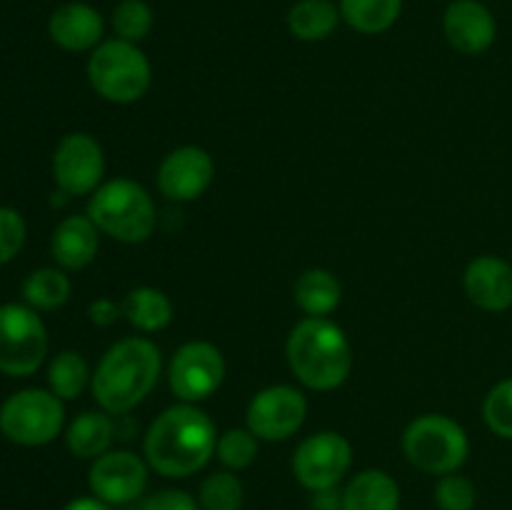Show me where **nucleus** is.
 Instances as JSON below:
<instances>
[{"instance_id":"nucleus-9","label":"nucleus","mask_w":512,"mask_h":510,"mask_svg":"<svg viewBox=\"0 0 512 510\" xmlns=\"http://www.w3.org/2000/svg\"><path fill=\"white\" fill-rule=\"evenodd\" d=\"M228 365L218 345L208 340H188L168 363V383L180 403H203L223 385Z\"/></svg>"},{"instance_id":"nucleus-19","label":"nucleus","mask_w":512,"mask_h":510,"mask_svg":"<svg viewBox=\"0 0 512 510\" xmlns=\"http://www.w3.org/2000/svg\"><path fill=\"white\" fill-rule=\"evenodd\" d=\"M343 510H400V485L378 468L360 470L343 488Z\"/></svg>"},{"instance_id":"nucleus-34","label":"nucleus","mask_w":512,"mask_h":510,"mask_svg":"<svg viewBox=\"0 0 512 510\" xmlns=\"http://www.w3.org/2000/svg\"><path fill=\"white\" fill-rule=\"evenodd\" d=\"M123 318V305L115 303L113 298H98L88 305V320L98 328H110Z\"/></svg>"},{"instance_id":"nucleus-2","label":"nucleus","mask_w":512,"mask_h":510,"mask_svg":"<svg viewBox=\"0 0 512 510\" xmlns=\"http://www.w3.org/2000/svg\"><path fill=\"white\" fill-rule=\"evenodd\" d=\"M163 370V355L150 338L133 335L110 345L98 360L90 393L100 410L125 415L155 390Z\"/></svg>"},{"instance_id":"nucleus-28","label":"nucleus","mask_w":512,"mask_h":510,"mask_svg":"<svg viewBox=\"0 0 512 510\" xmlns=\"http://www.w3.org/2000/svg\"><path fill=\"white\" fill-rule=\"evenodd\" d=\"M260 453V438L253 430L245 428H228L225 433L218 435V445H215V458L220 460L225 470H240L250 468L258 460Z\"/></svg>"},{"instance_id":"nucleus-15","label":"nucleus","mask_w":512,"mask_h":510,"mask_svg":"<svg viewBox=\"0 0 512 510\" xmlns=\"http://www.w3.org/2000/svg\"><path fill=\"white\" fill-rule=\"evenodd\" d=\"M443 33L450 48L463 55H480L493 48L498 23L480 0H453L443 15Z\"/></svg>"},{"instance_id":"nucleus-12","label":"nucleus","mask_w":512,"mask_h":510,"mask_svg":"<svg viewBox=\"0 0 512 510\" xmlns=\"http://www.w3.org/2000/svg\"><path fill=\"white\" fill-rule=\"evenodd\" d=\"M53 178L58 190L70 198L93 195L105 178V153L90 133H68L53 153Z\"/></svg>"},{"instance_id":"nucleus-31","label":"nucleus","mask_w":512,"mask_h":510,"mask_svg":"<svg viewBox=\"0 0 512 510\" xmlns=\"http://www.w3.org/2000/svg\"><path fill=\"white\" fill-rule=\"evenodd\" d=\"M435 505L438 510H475L478 505V490L468 475L448 473L440 475L435 485Z\"/></svg>"},{"instance_id":"nucleus-27","label":"nucleus","mask_w":512,"mask_h":510,"mask_svg":"<svg viewBox=\"0 0 512 510\" xmlns=\"http://www.w3.org/2000/svg\"><path fill=\"white\" fill-rule=\"evenodd\" d=\"M200 510H240L245 503V488L233 470H215L200 483Z\"/></svg>"},{"instance_id":"nucleus-14","label":"nucleus","mask_w":512,"mask_h":510,"mask_svg":"<svg viewBox=\"0 0 512 510\" xmlns=\"http://www.w3.org/2000/svg\"><path fill=\"white\" fill-rule=\"evenodd\" d=\"M213 178V155L200 145H180L160 160L155 183L163 198L173 203H190L205 195V190L213 185Z\"/></svg>"},{"instance_id":"nucleus-1","label":"nucleus","mask_w":512,"mask_h":510,"mask_svg":"<svg viewBox=\"0 0 512 510\" xmlns=\"http://www.w3.org/2000/svg\"><path fill=\"white\" fill-rule=\"evenodd\" d=\"M218 428L195 403H175L150 423L143 455L150 470L163 478H190L215 458Z\"/></svg>"},{"instance_id":"nucleus-10","label":"nucleus","mask_w":512,"mask_h":510,"mask_svg":"<svg viewBox=\"0 0 512 510\" xmlns=\"http://www.w3.org/2000/svg\"><path fill=\"white\" fill-rule=\"evenodd\" d=\"M353 465V445L343 433L320 430L298 443L293 453V475L305 490L338 488Z\"/></svg>"},{"instance_id":"nucleus-22","label":"nucleus","mask_w":512,"mask_h":510,"mask_svg":"<svg viewBox=\"0 0 512 510\" xmlns=\"http://www.w3.org/2000/svg\"><path fill=\"white\" fill-rule=\"evenodd\" d=\"M343 300V285L328 268H310L295 280V303L305 318H328Z\"/></svg>"},{"instance_id":"nucleus-24","label":"nucleus","mask_w":512,"mask_h":510,"mask_svg":"<svg viewBox=\"0 0 512 510\" xmlns=\"http://www.w3.org/2000/svg\"><path fill=\"white\" fill-rule=\"evenodd\" d=\"M340 15L363 35H380L398 23L403 0H340Z\"/></svg>"},{"instance_id":"nucleus-5","label":"nucleus","mask_w":512,"mask_h":510,"mask_svg":"<svg viewBox=\"0 0 512 510\" xmlns=\"http://www.w3.org/2000/svg\"><path fill=\"white\" fill-rule=\"evenodd\" d=\"M88 83L103 100L115 105L138 103L153 83L150 60L138 43L103 40L88 58Z\"/></svg>"},{"instance_id":"nucleus-25","label":"nucleus","mask_w":512,"mask_h":510,"mask_svg":"<svg viewBox=\"0 0 512 510\" xmlns=\"http://www.w3.org/2000/svg\"><path fill=\"white\" fill-rule=\"evenodd\" d=\"M68 270L38 268L23 280V303L33 310H58L70 300Z\"/></svg>"},{"instance_id":"nucleus-35","label":"nucleus","mask_w":512,"mask_h":510,"mask_svg":"<svg viewBox=\"0 0 512 510\" xmlns=\"http://www.w3.org/2000/svg\"><path fill=\"white\" fill-rule=\"evenodd\" d=\"M63 510H115L113 505L103 503L95 495H83V498H73L70 503L63 505Z\"/></svg>"},{"instance_id":"nucleus-29","label":"nucleus","mask_w":512,"mask_h":510,"mask_svg":"<svg viewBox=\"0 0 512 510\" xmlns=\"http://www.w3.org/2000/svg\"><path fill=\"white\" fill-rule=\"evenodd\" d=\"M115 35L128 43H140L150 35L155 25V13L145 0H120L110 18Z\"/></svg>"},{"instance_id":"nucleus-23","label":"nucleus","mask_w":512,"mask_h":510,"mask_svg":"<svg viewBox=\"0 0 512 510\" xmlns=\"http://www.w3.org/2000/svg\"><path fill=\"white\" fill-rule=\"evenodd\" d=\"M343 20L333 0H298L288 10V30L303 43H320L330 38Z\"/></svg>"},{"instance_id":"nucleus-8","label":"nucleus","mask_w":512,"mask_h":510,"mask_svg":"<svg viewBox=\"0 0 512 510\" xmlns=\"http://www.w3.org/2000/svg\"><path fill=\"white\" fill-rule=\"evenodd\" d=\"M48 355V328L25 303L0 305V373L28 378Z\"/></svg>"},{"instance_id":"nucleus-20","label":"nucleus","mask_w":512,"mask_h":510,"mask_svg":"<svg viewBox=\"0 0 512 510\" xmlns=\"http://www.w3.org/2000/svg\"><path fill=\"white\" fill-rule=\"evenodd\" d=\"M113 438V415L105 413V410H85L65 430V445L80 460H95L108 453Z\"/></svg>"},{"instance_id":"nucleus-4","label":"nucleus","mask_w":512,"mask_h":510,"mask_svg":"<svg viewBox=\"0 0 512 510\" xmlns=\"http://www.w3.org/2000/svg\"><path fill=\"white\" fill-rule=\"evenodd\" d=\"M85 215L108 238L138 245L153 238L158 228V205L153 195L130 178H113L100 185L88 200Z\"/></svg>"},{"instance_id":"nucleus-3","label":"nucleus","mask_w":512,"mask_h":510,"mask_svg":"<svg viewBox=\"0 0 512 510\" xmlns=\"http://www.w3.org/2000/svg\"><path fill=\"white\" fill-rule=\"evenodd\" d=\"M285 358L300 385L318 393L338 390L353 373V345L330 318H303L293 325Z\"/></svg>"},{"instance_id":"nucleus-7","label":"nucleus","mask_w":512,"mask_h":510,"mask_svg":"<svg viewBox=\"0 0 512 510\" xmlns=\"http://www.w3.org/2000/svg\"><path fill=\"white\" fill-rule=\"evenodd\" d=\"M65 400L53 390L25 388L0 403V433L23 448L48 445L65 428Z\"/></svg>"},{"instance_id":"nucleus-33","label":"nucleus","mask_w":512,"mask_h":510,"mask_svg":"<svg viewBox=\"0 0 512 510\" xmlns=\"http://www.w3.org/2000/svg\"><path fill=\"white\" fill-rule=\"evenodd\" d=\"M140 510H200V503L188 490L165 488L145 498Z\"/></svg>"},{"instance_id":"nucleus-6","label":"nucleus","mask_w":512,"mask_h":510,"mask_svg":"<svg viewBox=\"0 0 512 510\" xmlns=\"http://www.w3.org/2000/svg\"><path fill=\"white\" fill-rule=\"evenodd\" d=\"M403 453L413 468L428 475L458 473L470 455V438L450 415L425 413L405 428Z\"/></svg>"},{"instance_id":"nucleus-32","label":"nucleus","mask_w":512,"mask_h":510,"mask_svg":"<svg viewBox=\"0 0 512 510\" xmlns=\"http://www.w3.org/2000/svg\"><path fill=\"white\" fill-rule=\"evenodd\" d=\"M25 238H28V225H25L23 215L15 208L0 205V265L18 258Z\"/></svg>"},{"instance_id":"nucleus-13","label":"nucleus","mask_w":512,"mask_h":510,"mask_svg":"<svg viewBox=\"0 0 512 510\" xmlns=\"http://www.w3.org/2000/svg\"><path fill=\"white\" fill-rule=\"evenodd\" d=\"M150 465L145 455L133 450H113L90 460L88 488L90 495L108 505H130L145 493Z\"/></svg>"},{"instance_id":"nucleus-17","label":"nucleus","mask_w":512,"mask_h":510,"mask_svg":"<svg viewBox=\"0 0 512 510\" xmlns=\"http://www.w3.org/2000/svg\"><path fill=\"white\" fill-rule=\"evenodd\" d=\"M48 35L58 48L68 53H93L105 35V20L93 5L80 3H63L53 10L48 20Z\"/></svg>"},{"instance_id":"nucleus-30","label":"nucleus","mask_w":512,"mask_h":510,"mask_svg":"<svg viewBox=\"0 0 512 510\" xmlns=\"http://www.w3.org/2000/svg\"><path fill=\"white\" fill-rule=\"evenodd\" d=\"M483 418L498 438L512 440V375L488 390L483 400Z\"/></svg>"},{"instance_id":"nucleus-26","label":"nucleus","mask_w":512,"mask_h":510,"mask_svg":"<svg viewBox=\"0 0 512 510\" xmlns=\"http://www.w3.org/2000/svg\"><path fill=\"white\" fill-rule=\"evenodd\" d=\"M93 370L78 350H63L48 365V388L60 400H75L90 388Z\"/></svg>"},{"instance_id":"nucleus-16","label":"nucleus","mask_w":512,"mask_h":510,"mask_svg":"<svg viewBox=\"0 0 512 510\" xmlns=\"http://www.w3.org/2000/svg\"><path fill=\"white\" fill-rule=\"evenodd\" d=\"M463 288L475 308L505 313L512 308V265L498 255H478L465 268Z\"/></svg>"},{"instance_id":"nucleus-18","label":"nucleus","mask_w":512,"mask_h":510,"mask_svg":"<svg viewBox=\"0 0 512 510\" xmlns=\"http://www.w3.org/2000/svg\"><path fill=\"white\" fill-rule=\"evenodd\" d=\"M100 230L88 215H68L50 235V255L63 270H83L98 258Z\"/></svg>"},{"instance_id":"nucleus-11","label":"nucleus","mask_w":512,"mask_h":510,"mask_svg":"<svg viewBox=\"0 0 512 510\" xmlns=\"http://www.w3.org/2000/svg\"><path fill=\"white\" fill-rule=\"evenodd\" d=\"M308 418V398L295 385H268L250 398L245 425L268 443L288 440L303 428Z\"/></svg>"},{"instance_id":"nucleus-21","label":"nucleus","mask_w":512,"mask_h":510,"mask_svg":"<svg viewBox=\"0 0 512 510\" xmlns=\"http://www.w3.org/2000/svg\"><path fill=\"white\" fill-rule=\"evenodd\" d=\"M123 318L140 333H160L173 320V300L153 285H138L123 298Z\"/></svg>"}]
</instances>
